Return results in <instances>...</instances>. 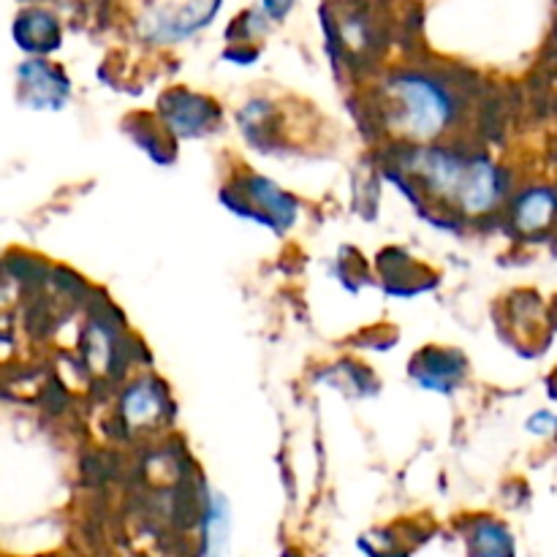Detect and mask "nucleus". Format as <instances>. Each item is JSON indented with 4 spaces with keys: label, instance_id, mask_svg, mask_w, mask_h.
I'll use <instances>...</instances> for the list:
<instances>
[{
    "label": "nucleus",
    "instance_id": "obj_5",
    "mask_svg": "<svg viewBox=\"0 0 557 557\" xmlns=\"http://www.w3.org/2000/svg\"><path fill=\"white\" fill-rule=\"evenodd\" d=\"M462 362L457 354H446V351H424L422 357L417 359V364H411V375H417V381L428 389H451L455 381L460 379Z\"/></svg>",
    "mask_w": 557,
    "mask_h": 557
},
{
    "label": "nucleus",
    "instance_id": "obj_6",
    "mask_svg": "<svg viewBox=\"0 0 557 557\" xmlns=\"http://www.w3.org/2000/svg\"><path fill=\"white\" fill-rule=\"evenodd\" d=\"M248 194L250 201L264 210V223H270V226L275 228L292 226L297 207H294V201L288 199L277 185H272L270 180L264 177H253L248 185Z\"/></svg>",
    "mask_w": 557,
    "mask_h": 557
},
{
    "label": "nucleus",
    "instance_id": "obj_1",
    "mask_svg": "<svg viewBox=\"0 0 557 557\" xmlns=\"http://www.w3.org/2000/svg\"><path fill=\"white\" fill-rule=\"evenodd\" d=\"M411 166L433 194L446 196L466 212H484L498 201V172L484 158H457L446 150H422L413 156Z\"/></svg>",
    "mask_w": 557,
    "mask_h": 557
},
{
    "label": "nucleus",
    "instance_id": "obj_4",
    "mask_svg": "<svg viewBox=\"0 0 557 557\" xmlns=\"http://www.w3.org/2000/svg\"><path fill=\"white\" fill-rule=\"evenodd\" d=\"M218 5H221V0H188V3H183L177 11H172V14L158 16L152 33L166 38V41L190 36V33L199 30L201 25H207V22L212 20Z\"/></svg>",
    "mask_w": 557,
    "mask_h": 557
},
{
    "label": "nucleus",
    "instance_id": "obj_14",
    "mask_svg": "<svg viewBox=\"0 0 557 557\" xmlns=\"http://www.w3.org/2000/svg\"><path fill=\"white\" fill-rule=\"evenodd\" d=\"M294 5V0H264V14L272 20H281L288 14V9Z\"/></svg>",
    "mask_w": 557,
    "mask_h": 557
},
{
    "label": "nucleus",
    "instance_id": "obj_8",
    "mask_svg": "<svg viewBox=\"0 0 557 557\" xmlns=\"http://www.w3.org/2000/svg\"><path fill=\"white\" fill-rule=\"evenodd\" d=\"M163 112H166L169 125L177 131L180 136H196L201 134V128L210 120L212 109L210 103L201 101V98H185L180 101V96H174V101H163Z\"/></svg>",
    "mask_w": 557,
    "mask_h": 557
},
{
    "label": "nucleus",
    "instance_id": "obj_15",
    "mask_svg": "<svg viewBox=\"0 0 557 557\" xmlns=\"http://www.w3.org/2000/svg\"><path fill=\"white\" fill-rule=\"evenodd\" d=\"M553 395H555V397H557V389H555V392H553Z\"/></svg>",
    "mask_w": 557,
    "mask_h": 557
},
{
    "label": "nucleus",
    "instance_id": "obj_13",
    "mask_svg": "<svg viewBox=\"0 0 557 557\" xmlns=\"http://www.w3.org/2000/svg\"><path fill=\"white\" fill-rule=\"evenodd\" d=\"M528 430L536 435H553L557 433V417L549 411H539L528 419Z\"/></svg>",
    "mask_w": 557,
    "mask_h": 557
},
{
    "label": "nucleus",
    "instance_id": "obj_9",
    "mask_svg": "<svg viewBox=\"0 0 557 557\" xmlns=\"http://www.w3.org/2000/svg\"><path fill=\"white\" fill-rule=\"evenodd\" d=\"M228 533H232V509H228L226 498L221 493H212L207 500L205 515V553L207 555H223L228 544Z\"/></svg>",
    "mask_w": 557,
    "mask_h": 557
},
{
    "label": "nucleus",
    "instance_id": "obj_10",
    "mask_svg": "<svg viewBox=\"0 0 557 557\" xmlns=\"http://www.w3.org/2000/svg\"><path fill=\"white\" fill-rule=\"evenodd\" d=\"M557 210V199L553 190H528L520 201H517V226L525 228V232H536V228L547 226L553 221Z\"/></svg>",
    "mask_w": 557,
    "mask_h": 557
},
{
    "label": "nucleus",
    "instance_id": "obj_12",
    "mask_svg": "<svg viewBox=\"0 0 557 557\" xmlns=\"http://www.w3.org/2000/svg\"><path fill=\"white\" fill-rule=\"evenodd\" d=\"M511 539L506 536V531L500 525H493V522H484L482 528L473 536V553L482 555H500L511 553Z\"/></svg>",
    "mask_w": 557,
    "mask_h": 557
},
{
    "label": "nucleus",
    "instance_id": "obj_3",
    "mask_svg": "<svg viewBox=\"0 0 557 557\" xmlns=\"http://www.w3.org/2000/svg\"><path fill=\"white\" fill-rule=\"evenodd\" d=\"M69 98V79L44 60L20 65V103L36 109H60Z\"/></svg>",
    "mask_w": 557,
    "mask_h": 557
},
{
    "label": "nucleus",
    "instance_id": "obj_11",
    "mask_svg": "<svg viewBox=\"0 0 557 557\" xmlns=\"http://www.w3.org/2000/svg\"><path fill=\"white\" fill-rule=\"evenodd\" d=\"M123 411H125V419H128V424H134V428H141V424L158 419V413L163 411V397L161 392H158V386L152 384V381H141V384H136L134 389L125 395Z\"/></svg>",
    "mask_w": 557,
    "mask_h": 557
},
{
    "label": "nucleus",
    "instance_id": "obj_2",
    "mask_svg": "<svg viewBox=\"0 0 557 557\" xmlns=\"http://www.w3.org/2000/svg\"><path fill=\"white\" fill-rule=\"evenodd\" d=\"M395 103V125L417 141H430L449 125L451 98L428 76H397L389 85Z\"/></svg>",
    "mask_w": 557,
    "mask_h": 557
},
{
    "label": "nucleus",
    "instance_id": "obj_7",
    "mask_svg": "<svg viewBox=\"0 0 557 557\" xmlns=\"http://www.w3.org/2000/svg\"><path fill=\"white\" fill-rule=\"evenodd\" d=\"M16 41L27 52H47L58 47V22L47 11H27L25 16L16 20Z\"/></svg>",
    "mask_w": 557,
    "mask_h": 557
}]
</instances>
